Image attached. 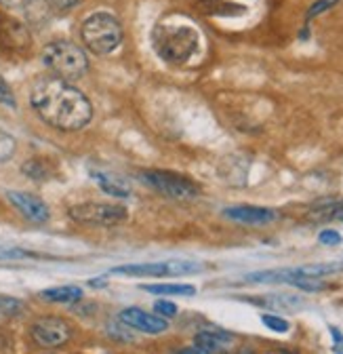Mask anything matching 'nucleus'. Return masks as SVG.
I'll return each mask as SVG.
<instances>
[{"label":"nucleus","mask_w":343,"mask_h":354,"mask_svg":"<svg viewBox=\"0 0 343 354\" xmlns=\"http://www.w3.org/2000/svg\"><path fill=\"white\" fill-rule=\"evenodd\" d=\"M13 152H15V140L0 131V162L9 160L13 156Z\"/></svg>","instance_id":"obj_20"},{"label":"nucleus","mask_w":343,"mask_h":354,"mask_svg":"<svg viewBox=\"0 0 343 354\" xmlns=\"http://www.w3.org/2000/svg\"><path fill=\"white\" fill-rule=\"evenodd\" d=\"M198 32L192 26H168L158 24L152 34L154 51L166 64H186L198 49Z\"/></svg>","instance_id":"obj_2"},{"label":"nucleus","mask_w":343,"mask_h":354,"mask_svg":"<svg viewBox=\"0 0 343 354\" xmlns=\"http://www.w3.org/2000/svg\"><path fill=\"white\" fill-rule=\"evenodd\" d=\"M28 0H0V5L7 7V9H17V7H23Z\"/></svg>","instance_id":"obj_29"},{"label":"nucleus","mask_w":343,"mask_h":354,"mask_svg":"<svg viewBox=\"0 0 343 354\" xmlns=\"http://www.w3.org/2000/svg\"><path fill=\"white\" fill-rule=\"evenodd\" d=\"M93 177L97 180L99 188L106 194H112V196H118V198H128V196H131V188H128L122 180H118V177L106 175V173H93Z\"/></svg>","instance_id":"obj_16"},{"label":"nucleus","mask_w":343,"mask_h":354,"mask_svg":"<svg viewBox=\"0 0 343 354\" xmlns=\"http://www.w3.org/2000/svg\"><path fill=\"white\" fill-rule=\"evenodd\" d=\"M23 310V304L15 297H0V315L5 317H15Z\"/></svg>","instance_id":"obj_19"},{"label":"nucleus","mask_w":343,"mask_h":354,"mask_svg":"<svg viewBox=\"0 0 343 354\" xmlns=\"http://www.w3.org/2000/svg\"><path fill=\"white\" fill-rule=\"evenodd\" d=\"M331 335H333V352L335 354H343V333L337 327H331Z\"/></svg>","instance_id":"obj_27"},{"label":"nucleus","mask_w":343,"mask_h":354,"mask_svg":"<svg viewBox=\"0 0 343 354\" xmlns=\"http://www.w3.org/2000/svg\"><path fill=\"white\" fill-rule=\"evenodd\" d=\"M49 354H55V352H49Z\"/></svg>","instance_id":"obj_34"},{"label":"nucleus","mask_w":343,"mask_h":354,"mask_svg":"<svg viewBox=\"0 0 343 354\" xmlns=\"http://www.w3.org/2000/svg\"><path fill=\"white\" fill-rule=\"evenodd\" d=\"M0 47L21 51L30 47V34L28 30L13 17L0 15Z\"/></svg>","instance_id":"obj_12"},{"label":"nucleus","mask_w":343,"mask_h":354,"mask_svg":"<svg viewBox=\"0 0 343 354\" xmlns=\"http://www.w3.org/2000/svg\"><path fill=\"white\" fill-rule=\"evenodd\" d=\"M118 321L124 323L126 327L137 329V331L148 333V335H158V333H164L168 329L166 319H162L158 315H150L141 308H124L118 315Z\"/></svg>","instance_id":"obj_9"},{"label":"nucleus","mask_w":343,"mask_h":354,"mask_svg":"<svg viewBox=\"0 0 343 354\" xmlns=\"http://www.w3.org/2000/svg\"><path fill=\"white\" fill-rule=\"evenodd\" d=\"M30 335L40 348H59L70 342L72 325L59 317H42L32 323Z\"/></svg>","instance_id":"obj_8"},{"label":"nucleus","mask_w":343,"mask_h":354,"mask_svg":"<svg viewBox=\"0 0 343 354\" xmlns=\"http://www.w3.org/2000/svg\"><path fill=\"white\" fill-rule=\"evenodd\" d=\"M232 342L230 333L224 331H200L194 337V346L202 352V354H222L226 344Z\"/></svg>","instance_id":"obj_14"},{"label":"nucleus","mask_w":343,"mask_h":354,"mask_svg":"<svg viewBox=\"0 0 343 354\" xmlns=\"http://www.w3.org/2000/svg\"><path fill=\"white\" fill-rule=\"evenodd\" d=\"M154 310L158 313V317H162V319H173V317H177V306L173 301H166V299H158L154 304Z\"/></svg>","instance_id":"obj_23"},{"label":"nucleus","mask_w":343,"mask_h":354,"mask_svg":"<svg viewBox=\"0 0 343 354\" xmlns=\"http://www.w3.org/2000/svg\"><path fill=\"white\" fill-rule=\"evenodd\" d=\"M21 171L30 177V180H47V175H49V169H47V165L42 162V160H28L23 167H21Z\"/></svg>","instance_id":"obj_18"},{"label":"nucleus","mask_w":343,"mask_h":354,"mask_svg":"<svg viewBox=\"0 0 343 354\" xmlns=\"http://www.w3.org/2000/svg\"><path fill=\"white\" fill-rule=\"evenodd\" d=\"M198 3H200L204 9H210V11H213V9H217V7H219L222 0H198Z\"/></svg>","instance_id":"obj_31"},{"label":"nucleus","mask_w":343,"mask_h":354,"mask_svg":"<svg viewBox=\"0 0 343 354\" xmlns=\"http://www.w3.org/2000/svg\"><path fill=\"white\" fill-rule=\"evenodd\" d=\"M204 268L198 261L186 259H170V261H150V263H131L118 266L114 274H128V277H177V274H194Z\"/></svg>","instance_id":"obj_7"},{"label":"nucleus","mask_w":343,"mask_h":354,"mask_svg":"<svg viewBox=\"0 0 343 354\" xmlns=\"http://www.w3.org/2000/svg\"><path fill=\"white\" fill-rule=\"evenodd\" d=\"M32 253L17 249V247H0V259H21V257H30Z\"/></svg>","instance_id":"obj_25"},{"label":"nucleus","mask_w":343,"mask_h":354,"mask_svg":"<svg viewBox=\"0 0 343 354\" xmlns=\"http://www.w3.org/2000/svg\"><path fill=\"white\" fill-rule=\"evenodd\" d=\"M7 198L26 219L34 221V224H45V221H49V217H51L47 203L42 201V198H38L36 194L19 192V190H9Z\"/></svg>","instance_id":"obj_10"},{"label":"nucleus","mask_w":343,"mask_h":354,"mask_svg":"<svg viewBox=\"0 0 343 354\" xmlns=\"http://www.w3.org/2000/svg\"><path fill=\"white\" fill-rule=\"evenodd\" d=\"M70 219L82 226H116L128 217V211L122 205H112V203H80L70 207L68 211Z\"/></svg>","instance_id":"obj_6"},{"label":"nucleus","mask_w":343,"mask_h":354,"mask_svg":"<svg viewBox=\"0 0 343 354\" xmlns=\"http://www.w3.org/2000/svg\"><path fill=\"white\" fill-rule=\"evenodd\" d=\"M306 219L314 221V224H324V221L343 219V198H324V201L314 203L308 209Z\"/></svg>","instance_id":"obj_13"},{"label":"nucleus","mask_w":343,"mask_h":354,"mask_svg":"<svg viewBox=\"0 0 343 354\" xmlns=\"http://www.w3.org/2000/svg\"><path fill=\"white\" fill-rule=\"evenodd\" d=\"M318 241H320L322 245L335 247V245H339V243H341V234H339L337 230H322V232H320V236H318Z\"/></svg>","instance_id":"obj_26"},{"label":"nucleus","mask_w":343,"mask_h":354,"mask_svg":"<svg viewBox=\"0 0 343 354\" xmlns=\"http://www.w3.org/2000/svg\"><path fill=\"white\" fill-rule=\"evenodd\" d=\"M238 354H257V352H255V350H253L251 346H242Z\"/></svg>","instance_id":"obj_33"},{"label":"nucleus","mask_w":343,"mask_h":354,"mask_svg":"<svg viewBox=\"0 0 343 354\" xmlns=\"http://www.w3.org/2000/svg\"><path fill=\"white\" fill-rule=\"evenodd\" d=\"M337 3H339V0H316V3L308 9L306 19H312V17H316V15H320V13L329 11V9H331V7H335Z\"/></svg>","instance_id":"obj_24"},{"label":"nucleus","mask_w":343,"mask_h":354,"mask_svg":"<svg viewBox=\"0 0 343 354\" xmlns=\"http://www.w3.org/2000/svg\"><path fill=\"white\" fill-rule=\"evenodd\" d=\"M266 354H299V352L293 350V348H282V346H278V348H270Z\"/></svg>","instance_id":"obj_30"},{"label":"nucleus","mask_w":343,"mask_h":354,"mask_svg":"<svg viewBox=\"0 0 343 354\" xmlns=\"http://www.w3.org/2000/svg\"><path fill=\"white\" fill-rule=\"evenodd\" d=\"M144 291L148 293H156V295H196V287L194 285H141Z\"/></svg>","instance_id":"obj_17"},{"label":"nucleus","mask_w":343,"mask_h":354,"mask_svg":"<svg viewBox=\"0 0 343 354\" xmlns=\"http://www.w3.org/2000/svg\"><path fill=\"white\" fill-rule=\"evenodd\" d=\"M53 3H55V7H57V9L66 11V9H72L76 3H80V0H53Z\"/></svg>","instance_id":"obj_28"},{"label":"nucleus","mask_w":343,"mask_h":354,"mask_svg":"<svg viewBox=\"0 0 343 354\" xmlns=\"http://www.w3.org/2000/svg\"><path fill=\"white\" fill-rule=\"evenodd\" d=\"M42 64H45L61 80L82 78L89 70L87 53L70 40L49 42L45 47V51H42Z\"/></svg>","instance_id":"obj_3"},{"label":"nucleus","mask_w":343,"mask_h":354,"mask_svg":"<svg viewBox=\"0 0 343 354\" xmlns=\"http://www.w3.org/2000/svg\"><path fill=\"white\" fill-rule=\"evenodd\" d=\"M224 217L238 221V224H248V226H264L270 224L278 217L274 209L266 207H255V205H238V207H228L224 209Z\"/></svg>","instance_id":"obj_11"},{"label":"nucleus","mask_w":343,"mask_h":354,"mask_svg":"<svg viewBox=\"0 0 343 354\" xmlns=\"http://www.w3.org/2000/svg\"><path fill=\"white\" fill-rule=\"evenodd\" d=\"M141 182L154 188L156 192L175 198V201H192L200 196V186L192 182L190 177L173 173V171H160V169H148L141 171Z\"/></svg>","instance_id":"obj_5"},{"label":"nucleus","mask_w":343,"mask_h":354,"mask_svg":"<svg viewBox=\"0 0 343 354\" xmlns=\"http://www.w3.org/2000/svg\"><path fill=\"white\" fill-rule=\"evenodd\" d=\"M262 323H264L268 329L276 331V333H286V331L291 329L288 321H284V319H280V317H274V315H264V317H262Z\"/></svg>","instance_id":"obj_21"},{"label":"nucleus","mask_w":343,"mask_h":354,"mask_svg":"<svg viewBox=\"0 0 343 354\" xmlns=\"http://www.w3.org/2000/svg\"><path fill=\"white\" fill-rule=\"evenodd\" d=\"M106 277H97V279H93V281H89V285L91 287H106Z\"/></svg>","instance_id":"obj_32"},{"label":"nucleus","mask_w":343,"mask_h":354,"mask_svg":"<svg viewBox=\"0 0 343 354\" xmlns=\"http://www.w3.org/2000/svg\"><path fill=\"white\" fill-rule=\"evenodd\" d=\"M0 104L7 106V108H17V102H15V95H13V88L9 86V82L0 76Z\"/></svg>","instance_id":"obj_22"},{"label":"nucleus","mask_w":343,"mask_h":354,"mask_svg":"<svg viewBox=\"0 0 343 354\" xmlns=\"http://www.w3.org/2000/svg\"><path fill=\"white\" fill-rule=\"evenodd\" d=\"M80 38L91 53L110 55L122 42V26L110 13H93L82 21Z\"/></svg>","instance_id":"obj_4"},{"label":"nucleus","mask_w":343,"mask_h":354,"mask_svg":"<svg viewBox=\"0 0 343 354\" xmlns=\"http://www.w3.org/2000/svg\"><path fill=\"white\" fill-rule=\"evenodd\" d=\"M40 297L51 304H72L82 297V289L76 285H63V287H51L40 291Z\"/></svg>","instance_id":"obj_15"},{"label":"nucleus","mask_w":343,"mask_h":354,"mask_svg":"<svg viewBox=\"0 0 343 354\" xmlns=\"http://www.w3.org/2000/svg\"><path fill=\"white\" fill-rule=\"evenodd\" d=\"M34 112L59 131H80L93 118V106L80 88L57 76L40 78L30 95Z\"/></svg>","instance_id":"obj_1"}]
</instances>
